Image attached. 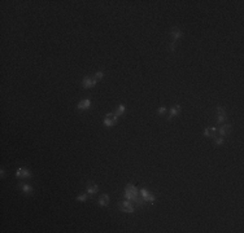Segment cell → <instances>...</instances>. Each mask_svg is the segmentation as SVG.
Segmentation results:
<instances>
[{"label": "cell", "instance_id": "cell-4", "mask_svg": "<svg viewBox=\"0 0 244 233\" xmlns=\"http://www.w3.org/2000/svg\"><path fill=\"white\" fill-rule=\"evenodd\" d=\"M140 194H142V198L144 199V202H148V203H153L156 201V197L155 194H152V193H150L146 188H143L140 190Z\"/></svg>", "mask_w": 244, "mask_h": 233}, {"label": "cell", "instance_id": "cell-21", "mask_svg": "<svg viewBox=\"0 0 244 233\" xmlns=\"http://www.w3.org/2000/svg\"><path fill=\"white\" fill-rule=\"evenodd\" d=\"M174 49H175V43H173V42H172V43H170V51L173 52Z\"/></svg>", "mask_w": 244, "mask_h": 233}, {"label": "cell", "instance_id": "cell-15", "mask_svg": "<svg viewBox=\"0 0 244 233\" xmlns=\"http://www.w3.org/2000/svg\"><path fill=\"white\" fill-rule=\"evenodd\" d=\"M18 186H20V189H21V190L25 193V194H31V193L34 192L33 186L29 185V184H20Z\"/></svg>", "mask_w": 244, "mask_h": 233}, {"label": "cell", "instance_id": "cell-16", "mask_svg": "<svg viewBox=\"0 0 244 233\" xmlns=\"http://www.w3.org/2000/svg\"><path fill=\"white\" fill-rule=\"evenodd\" d=\"M125 105L124 104H122V105H118L117 106V109H116V111H114V114H116L117 117H121L122 114H124V113H125Z\"/></svg>", "mask_w": 244, "mask_h": 233}, {"label": "cell", "instance_id": "cell-6", "mask_svg": "<svg viewBox=\"0 0 244 233\" xmlns=\"http://www.w3.org/2000/svg\"><path fill=\"white\" fill-rule=\"evenodd\" d=\"M96 81L95 79H91L90 77H85L83 79H82V87L85 88V89H89V88H94L95 85H96Z\"/></svg>", "mask_w": 244, "mask_h": 233}, {"label": "cell", "instance_id": "cell-17", "mask_svg": "<svg viewBox=\"0 0 244 233\" xmlns=\"http://www.w3.org/2000/svg\"><path fill=\"white\" fill-rule=\"evenodd\" d=\"M87 198H89V193H83V194H79V196L77 197V201H79V202H86Z\"/></svg>", "mask_w": 244, "mask_h": 233}, {"label": "cell", "instance_id": "cell-12", "mask_svg": "<svg viewBox=\"0 0 244 233\" xmlns=\"http://www.w3.org/2000/svg\"><path fill=\"white\" fill-rule=\"evenodd\" d=\"M230 131H231V124H223L222 127L218 130L220 135H221L222 137H225L226 135H229V134H230Z\"/></svg>", "mask_w": 244, "mask_h": 233}, {"label": "cell", "instance_id": "cell-13", "mask_svg": "<svg viewBox=\"0 0 244 233\" xmlns=\"http://www.w3.org/2000/svg\"><path fill=\"white\" fill-rule=\"evenodd\" d=\"M98 203H99L100 206H108V205H109V196H108L107 193H104V194H101V196L99 197Z\"/></svg>", "mask_w": 244, "mask_h": 233}, {"label": "cell", "instance_id": "cell-1", "mask_svg": "<svg viewBox=\"0 0 244 233\" xmlns=\"http://www.w3.org/2000/svg\"><path fill=\"white\" fill-rule=\"evenodd\" d=\"M125 197H126V199H129V201H135V199L138 198V189H137V186H135L134 184H127V186H126V189H125Z\"/></svg>", "mask_w": 244, "mask_h": 233}, {"label": "cell", "instance_id": "cell-14", "mask_svg": "<svg viewBox=\"0 0 244 233\" xmlns=\"http://www.w3.org/2000/svg\"><path fill=\"white\" fill-rule=\"evenodd\" d=\"M217 132H218V130H217L216 127H208L204 131V136L205 137H214Z\"/></svg>", "mask_w": 244, "mask_h": 233}, {"label": "cell", "instance_id": "cell-22", "mask_svg": "<svg viewBox=\"0 0 244 233\" xmlns=\"http://www.w3.org/2000/svg\"><path fill=\"white\" fill-rule=\"evenodd\" d=\"M4 176H5V172H4V170L2 169V177H4Z\"/></svg>", "mask_w": 244, "mask_h": 233}, {"label": "cell", "instance_id": "cell-19", "mask_svg": "<svg viewBox=\"0 0 244 233\" xmlns=\"http://www.w3.org/2000/svg\"><path fill=\"white\" fill-rule=\"evenodd\" d=\"M166 108H165V106H160V108L157 109V114L159 115H162V114H165V113H166Z\"/></svg>", "mask_w": 244, "mask_h": 233}, {"label": "cell", "instance_id": "cell-20", "mask_svg": "<svg viewBox=\"0 0 244 233\" xmlns=\"http://www.w3.org/2000/svg\"><path fill=\"white\" fill-rule=\"evenodd\" d=\"M223 141H225V139H223L222 136H221V137H217V139H216V145H222Z\"/></svg>", "mask_w": 244, "mask_h": 233}, {"label": "cell", "instance_id": "cell-18", "mask_svg": "<svg viewBox=\"0 0 244 233\" xmlns=\"http://www.w3.org/2000/svg\"><path fill=\"white\" fill-rule=\"evenodd\" d=\"M103 77H104V73L103 71H98L96 73V74H95V77H94V79H95V81H99V79H103Z\"/></svg>", "mask_w": 244, "mask_h": 233}, {"label": "cell", "instance_id": "cell-3", "mask_svg": "<svg viewBox=\"0 0 244 233\" xmlns=\"http://www.w3.org/2000/svg\"><path fill=\"white\" fill-rule=\"evenodd\" d=\"M117 115L114 113H107L105 119H104V124L108 126V127H112V126L117 124Z\"/></svg>", "mask_w": 244, "mask_h": 233}, {"label": "cell", "instance_id": "cell-7", "mask_svg": "<svg viewBox=\"0 0 244 233\" xmlns=\"http://www.w3.org/2000/svg\"><path fill=\"white\" fill-rule=\"evenodd\" d=\"M16 176L18 179H28V177L31 176V172L28 169H25V167H20L17 170V172H16Z\"/></svg>", "mask_w": 244, "mask_h": 233}, {"label": "cell", "instance_id": "cell-5", "mask_svg": "<svg viewBox=\"0 0 244 233\" xmlns=\"http://www.w3.org/2000/svg\"><path fill=\"white\" fill-rule=\"evenodd\" d=\"M227 119V114H226V110L222 109L221 106H217V123L221 124L223 122H226Z\"/></svg>", "mask_w": 244, "mask_h": 233}, {"label": "cell", "instance_id": "cell-9", "mask_svg": "<svg viewBox=\"0 0 244 233\" xmlns=\"http://www.w3.org/2000/svg\"><path fill=\"white\" fill-rule=\"evenodd\" d=\"M86 190H87V193H89V196H94V194H96V193H98L99 186L96 184H94V183H87Z\"/></svg>", "mask_w": 244, "mask_h": 233}, {"label": "cell", "instance_id": "cell-11", "mask_svg": "<svg viewBox=\"0 0 244 233\" xmlns=\"http://www.w3.org/2000/svg\"><path fill=\"white\" fill-rule=\"evenodd\" d=\"M179 113H181V106L179 105H174L173 108L170 109V113H169V115H168V119H173L174 117H177Z\"/></svg>", "mask_w": 244, "mask_h": 233}, {"label": "cell", "instance_id": "cell-10", "mask_svg": "<svg viewBox=\"0 0 244 233\" xmlns=\"http://www.w3.org/2000/svg\"><path fill=\"white\" fill-rule=\"evenodd\" d=\"M172 42L173 43H175V42H177L178 40V39L182 36V31L178 29V27H173L172 29Z\"/></svg>", "mask_w": 244, "mask_h": 233}, {"label": "cell", "instance_id": "cell-2", "mask_svg": "<svg viewBox=\"0 0 244 233\" xmlns=\"http://www.w3.org/2000/svg\"><path fill=\"white\" fill-rule=\"evenodd\" d=\"M118 209L122 212H127V214H133L134 212V206L130 201H124V202H120L118 203Z\"/></svg>", "mask_w": 244, "mask_h": 233}, {"label": "cell", "instance_id": "cell-8", "mask_svg": "<svg viewBox=\"0 0 244 233\" xmlns=\"http://www.w3.org/2000/svg\"><path fill=\"white\" fill-rule=\"evenodd\" d=\"M91 105H92L91 100L86 98V100H82V101H79V102H78L77 108H78L79 110H87V109H90V108H91Z\"/></svg>", "mask_w": 244, "mask_h": 233}]
</instances>
